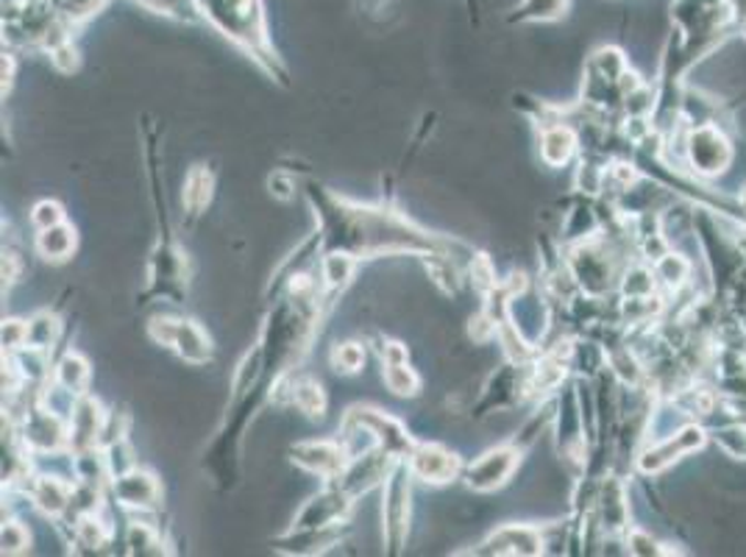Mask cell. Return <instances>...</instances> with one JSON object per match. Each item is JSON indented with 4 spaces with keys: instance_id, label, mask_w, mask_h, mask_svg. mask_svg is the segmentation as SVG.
<instances>
[{
    "instance_id": "obj_22",
    "label": "cell",
    "mask_w": 746,
    "mask_h": 557,
    "mask_svg": "<svg viewBox=\"0 0 746 557\" xmlns=\"http://www.w3.org/2000/svg\"><path fill=\"white\" fill-rule=\"evenodd\" d=\"M471 276H474V285L480 287V291L496 287V273H493V265L487 256H476V260L471 262Z\"/></svg>"
},
{
    "instance_id": "obj_7",
    "label": "cell",
    "mask_w": 746,
    "mask_h": 557,
    "mask_svg": "<svg viewBox=\"0 0 746 557\" xmlns=\"http://www.w3.org/2000/svg\"><path fill=\"white\" fill-rule=\"evenodd\" d=\"M382 516H385L387 535H391L393 544H398V540L404 538V533H407V516H409V491H407V482H404V469H396V474H393L391 482H387Z\"/></svg>"
},
{
    "instance_id": "obj_25",
    "label": "cell",
    "mask_w": 746,
    "mask_h": 557,
    "mask_svg": "<svg viewBox=\"0 0 746 557\" xmlns=\"http://www.w3.org/2000/svg\"><path fill=\"white\" fill-rule=\"evenodd\" d=\"M271 193L278 198H293V182L287 176H282V173H276V176L271 178Z\"/></svg>"
},
{
    "instance_id": "obj_12",
    "label": "cell",
    "mask_w": 746,
    "mask_h": 557,
    "mask_svg": "<svg viewBox=\"0 0 746 557\" xmlns=\"http://www.w3.org/2000/svg\"><path fill=\"white\" fill-rule=\"evenodd\" d=\"M569 9V0H522L513 14L518 23H549V20H560Z\"/></svg>"
},
{
    "instance_id": "obj_24",
    "label": "cell",
    "mask_w": 746,
    "mask_h": 557,
    "mask_svg": "<svg viewBox=\"0 0 746 557\" xmlns=\"http://www.w3.org/2000/svg\"><path fill=\"white\" fill-rule=\"evenodd\" d=\"M23 343H29V324H23V320H7V327H3V346L18 349Z\"/></svg>"
},
{
    "instance_id": "obj_8",
    "label": "cell",
    "mask_w": 746,
    "mask_h": 557,
    "mask_svg": "<svg viewBox=\"0 0 746 557\" xmlns=\"http://www.w3.org/2000/svg\"><path fill=\"white\" fill-rule=\"evenodd\" d=\"M544 540L529 527H502L482 544V555H538Z\"/></svg>"
},
{
    "instance_id": "obj_2",
    "label": "cell",
    "mask_w": 746,
    "mask_h": 557,
    "mask_svg": "<svg viewBox=\"0 0 746 557\" xmlns=\"http://www.w3.org/2000/svg\"><path fill=\"white\" fill-rule=\"evenodd\" d=\"M151 335L160 340L162 346H173L184 360L190 362H207L209 357V340L204 338L201 329L190 320H171L162 318L151 324Z\"/></svg>"
},
{
    "instance_id": "obj_13",
    "label": "cell",
    "mask_w": 746,
    "mask_h": 557,
    "mask_svg": "<svg viewBox=\"0 0 746 557\" xmlns=\"http://www.w3.org/2000/svg\"><path fill=\"white\" fill-rule=\"evenodd\" d=\"M290 396H293V404H296L301 413L312 415V418H320V415H323L326 396L315 380H298L296 385H293Z\"/></svg>"
},
{
    "instance_id": "obj_19",
    "label": "cell",
    "mask_w": 746,
    "mask_h": 557,
    "mask_svg": "<svg viewBox=\"0 0 746 557\" xmlns=\"http://www.w3.org/2000/svg\"><path fill=\"white\" fill-rule=\"evenodd\" d=\"M209 187H212V178L204 171H193L187 184H184V204L190 209H201L209 201Z\"/></svg>"
},
{
    "instance_id": "obj_23",
    "label": "cell",
    "mask_w": 746,
    "mask_h": 557,
    "mask_svg": "<svg viewBox=\"0 0 746 557\" xmlns=\"http://www.w3.org/2000/svg\"><path fill=\"white\" fill-rule=\"evenodd\" d=\"M29 546V533H25L23 524H7L3 527V551L14 555V551H23Z\"/></svg>"
},
{
    "instance_id": "obj_11",
    "label": "cell",
    "mask_w": 746,
    "mask_h": 557,
    "mask_svg": "<svg viewBox=\"0 0 746 557\" xmlns=\"http://www.w3.org/2000/svg\"><path fill=\"white\" fill-rule=\"evenodd\" d=\"M31 499L40 510L51 513V516H59L62 510L70 504V488L62 480H54V477H40L31 488Z\"/></svg>"
},
{
    "instance_id": "obj_14",
    "label": "cell",
    "mask_w": 746,
    "mask_h": 557,
    "mask_svg": "<svg viewBox=\"0 0 746 557\" xmlns=\"http://www.w3.org/2000/svg\"><path fill=\"white\" fill-rule=\"evenodd\" d=\"M385 385L396 396H415L418 387H421V380H418V374L407 362H391V365H385Z\"/></svg>"
},
{
    "instance_id": "obj_4",
    "label": "cell",
    "mask_w": 746,
    "mask_h": 557,
    "mask_svg": "<svg viewBox=\"0 0 746 557\" xmlns=\"http://www.w3.org/2000/svg\"><path fill=\"white\" fill-rule=\"evenodd\" d=\"M516 466H518L516 449L502 446V449L487 451L485 457H480V460L469 469V485L476 488V491H493V488L507 482V477L516 471Z\"/></svg>"
},
{
    "instance_id": "obj_6",
    "label": "cell",
    "mask_w": 746,
    "mask_h": 557,
    "mask_svg": "<svg viewBox=\"0 0 746 557\" xmlns=\"http://www.w3.org/2000/svg\"><path fill=\"white\" fill-rule=\"evenodd\" d=\"M349 493L345 491H329L315 496L312 502H307V507L301 510V516H298L296 527L298 529H323L329 527L332 522L345 516V510H349Z\"/></svg>"
},
{
    "instance_id": "obj_15",
    "label": "cell",
    "mask_w": 746,
    "mask_h": 557,
    "mask_svg": "<svg viewBox=\"0 0 746 557\" xmlns=\"http://www.w3.org/2000/svg\"><path fill=\"white\" fill-rule=\"evenodd\" d=\"M574 151V134L569 129H551L544 134V160L549 165H563Z\"/></svg>"
},
{
    "instance_id": "obj_17",
    "label": "cell",
    "mask_w": 746,
    "mask_h": 557,
    "mask_svg": "<svg viewBox=\"0 0 746 557\" xmlns=\"http://www.w3.org/2000/svg\"><path fill=\"white\" fill-rule=\"evenodd\" d=\"M351 273H354V260H349L345 254H332L323 260V278L329 287H343L349 285Z\"/></svg>"
},
{
    "instance_id": "obj_21",
    "label": "cell",
    "mask_w": 746,
    "mask_h": 557,
    "mask_svg": "<svg viewBox=\"0 0 746 557\" xmlns=\"http://www.w3.org/2000/svg\"><path fill=\"white\" fill-rule=\"evenodd\" d=\"M31 220H34L40 229H51V226L65 220V212H62V207L56 201H40L34 207V212H31Z\"/></svg>"
},
{
    "instance_id": "obj_3",
    "label": "cell",
    "mask_w": 746,
    "mask_h": 557,
    "mask_svg": "<svg viewBox=\"0 0 746 557\" xmlns=\"http://www.w3.org/2000/svg\"><path fill=\"white\" fill-rule=\"evenodd\" d=\"M409 471L429 485H440L460 471V460L443 446L421 444L409 451Z\"/></svg>"
},
{
    "instance_id": "obj_5",
    "label": "cell",
    "mask_w": 746,
    "mask_h": 557,
    "mask_svg": "<svg viewBox=\"0 0 746 557\" xmlns=\"http://www.w3.org/2000/svg\"><path fill=\"white\" fill-rule=\"evenodd\" d=\"M345 449L343 446H334L329 440H309V444L293 446V460L307 469L309 474L318 477H334L343 471L345 466Z\"/></svg>"
},
{
    "instance_id": "obj_1",
    "label": "cell",
    "mask_w": 746,
    "mask_h": 557,
    "mask_svg": "<svg viewBox=\"0 0 746 557\" xmlns=\"http://www.w3.org/2000/svg\"><path fill=\"white\" fill-rule=\"evenodd\" d=\"M196 3L226 36L240 42L251 54H260V59L271 56L260 0H196Z\"/></svg>"
},
{
    "instance_id": "obj_16",
    "label": "cell",
    "mask_w": 746,
    "mask_h": 557,
    "mask_svg": "<svg viewBox=\"0 0 746 557\" xmlns=\"http://www.w3.org/2000/svg\"><path fill=\"white\" fill-rule=\"evenodd\" d=\"M56 376H59V385H65L67 391L78 393L84 385H87L89 365L78 354H67L65 360L59 362V371H56Z\"/></svg>"
},
{
    "instance_id": "obj_18",
    "label": "cell",
    "mask_w": 746,
    "mask_h": 557,
    "mask_svg": "<svg viewBox=\"0 0 746 557\" xmlns=\"http://www.w3.org/2000/svg\"><path fill=\"white\" fill-rule=\"evenodd\" d=\"M365 362V351L360 343H340L332 351V365L340 374H356Z\"/></svg>"
},
{
    "instance_id": "obj_9",
    "label": "cell",
    "mask_w": 746,
    "mask_h": 557,
    "mask_svg": "<svg viewBox=\"0 0 746 557\" xmlns=\"http://www.w3.org/2000/svg\"><path fill=\"white\" fill-rule=\"evenodd\" d=\"M114 493H118L120 504L125 507H151L160 499V482L149 471H125L114 482Z\"/></svg>"
},
{
    "instance_id": "obj_20",
    "label": "cell",
    "mask_w": 746,
    "mask_h": 557,
    "mask_svg": "<svg viewBox=\"0 0 746 557\" xmlns=\"http://www.w3.org/2000/svg\"><path fill=\"white\" fill-rule=\"evenodd\" d=\"M103 0H51V7L56 9V14L65 20H84L89 14H96L101 9Z\"/></svg>"
},
{
    "instance_id": "obj_10",
    "label": "cell",
    "mask_w": 746,
    "mask_h": 557,
    "mask_svg": "<svg viewBox=\"0 0 746 557\" xmlns=\"http://www.w3.org/2000/svg\"><path fill=\"white\" fill-rule=\"evenodd\" d=\"M76 249V229L67 223H56L51 229H42V234L36 238V251H40L45 260L62 262L70 256V251Z\"/></svg>"
}]
</instances>
